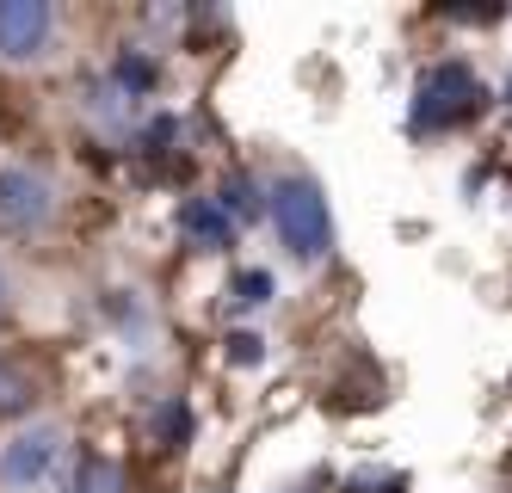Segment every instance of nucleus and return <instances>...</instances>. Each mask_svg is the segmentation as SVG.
<instances>
[{"label":"nucleus","mask_w":512,"mask_h":493,"mask_svg":"<svg viewBox=\"0 0 512 493\" xmlns=\"http://www.w3.org/2000/svg\"><path fill=\"white\" fill-rule=\"evenodd\" d=\"M56 432L50 426H38V432H25V438H13L7 444V457H0V475H7L13 487H31V481H38L50 463H56Z\"/></svg>","instance_id":"obj_5"},{"label":"nucleus","mask_w":512,"mask_h":493,"mask_svg":"<svg viewBox=\"0 0 512 493\" xmlns=\"http://www.w3.org/2000/svg\"><path fill=\"white\" fill-rule=\"evenodd\" d=\"M179 229H186L204 253H223L235 241V222H229V210L216 204V198H192L186 210H179Z\"/></svg>","instance_id":"obj_6"},{"label":"nucleus","mask_w":512,"mask_h":493,"mask_svg":"<svg viewBox=\"0 0 512 493\" xmlns=\"http://www.w3.org/2000/svg\"><path fill=\"white\" fill-rule=\"evenodd\" d=\"M272 222H278L284 247L297 259H321L327 247H334V216H327V198H321L315 179H278Z\"/></svg>","instance_id":"obj_2"},{"label":"nucleus","mask_w":512,"mask_h":493,"mask_svg":"<svg viewBox=\"0 0 512 493\" xmlns=\"http://www.w3.org/2000/svg\"><path fill=\"white\" fill-rule=\"evenodd\" d=\"M186 426H192V420H186V407H179V401H167V407L155 413V438H161V444H179V438H186Z\"/></svg>","instance_id":"obj_9"},{"label":"nucleus","mask_w":512,"mask_h":493,"mask_svg":"<svg viewBox=\"0 0 512 493\" xmlns=\"http://www.w3.org/2000/svg\"><path fill=\"white\" fill-rule=\"evenodd\" d=\"M223 210H235V216H260V192H253L247 179H229V185H223Z\"/></svg>","instance_id":"obj_11"},{"label":"nucleus","mask_w":512,"mask_h":493,"mask_svg":"<svg viewBox=\"0 0 512 493\" xmlns=\"http://www.w3.org/2000/svg\"><path fill=\"white\" fill-rule=\"evenodd\" d=\"M25 407H31V383L19 370L0 364V420H13V413H25Z\"/></svg>","instance_id":"obj_8"},{"label":"nucleus","mask_w":512,"mask_h":493,"mask_svg":"<svg viewBox=\"0 0 512 493\" xmlns=\"http://www.w3.org/2000/svg\"><path fill=\"white\" fill-rule=\"evenodd\" d=\"M50 37V7L44 0H0V56L31 62Z\"/></svg>","instance_id":"obj_3"},{"label":"nucleus","mask_w":512,"mask_h":493,"mask_svg":"<svg viewBox=\"0 0 512 493\" xmlns=\"http://www.w3.org/2000/svg\"><path fill=\"white\" fill-rule=\"evenodd\" d=\"M266 296H272V278L266 272H241L235 278V302H241V309H260Z\"/></svg>","instance_id":"obj_10"},{"label":"nucleus","mask_w":512,"mask_h":493,"mask_svg":"<svg viewBox=\"0 0 512 493\" xmlns=\"http://www.w3.org/2000/svg\"><path fill=\"white\" fill-rule=\"evenodd\" d=\"M118 81H124V87H136V93H142V87H155V62L124 56V62H118Z\"/></svg>","instance_id":"obj_12"},{"label":"nucleus","mask_w":512,"mask_h":493,"mask_svg":"<svg viewBox=\"0 0 512 493\" xmlns=\"http://www.w3.org/2000/svg\"><path fill=\"white\" fill-rule=\"evenodd\" d=\"M482 111H488V87L475 81V68L438 62V68L420 74L408 124H414V130H457V124H469V118H482Z\"/></svg>","instance_id":"obj_1"},{"label":"nucleus","mask_w":512,"mask_h":493,"mask_svg":"<svg viewBox=\"0 0 512 493\" xmlns=\"http://www.w3.org/2000/svg\"><path fill=\"white\" fill-rule=\"evenodd\" d=\"M229 358H235V364H260V358H266L260 333H229Z\"/></svg>","instance_id":"obj_13"},{"label":"nucleus","mask_w":512,"mask_h":493,"mask_svg":"<svg viewBox=\"0 0 512 493\" xmlns=\"http://www.w3.org/2000/svg\"><path fill=\"white\" fill-rule=\"evenodd\" d=\"M50 185L38 173H0V222L7 229H38V222H50Z\"/></svg>","instance_id":"obj_4"},{"label":"nucleus","mask_w":512,"mask_h":493,"mask_svg":"<svg viewBox=\"0 0 512 493\" xmlns=\"http://www.w3.org/2000/svg\"><path fill=\"white\" fill-rule=\"evenodd\" d=\"M75 493H124V469L112 457H87L75 475Z\"/></svg>","instance_id":"obj_7"},{"label":"nucleus","mask_w":512,"mask_h":493,"mask_svg":"<svg viewBox=\"0 0 512 493\" xmlns=\"http://www.w3.org/2000/svg\"><path fill=\"white\" fill-rule=\"evenodd\" d=\"M0 302H7V278H0Z\"/></svg>","instance_id":"obj_14"}]
</instances>
